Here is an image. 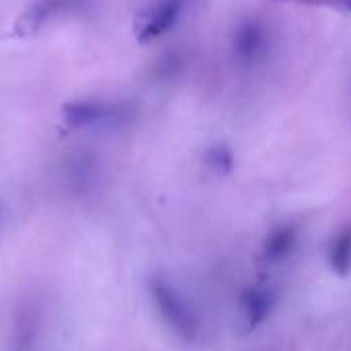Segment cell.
I'll return each mask as SVG.
<instances>
[{"label": "cell", "mask_w": 351, "mask_h": 351, "mask_svg": "<svg viewBox=\"0 0 351 351\" xmlns=\"http://www.w3.org/2000/svg\"><path fill=\"white\" fill-rule=\"evenodd\" d=\"M183 8V0H156L138 23V37L142 43L162 35L177 21Z\"/></svg>", "instance_id": "2"}, {"label": "cell", "mask_w": 351, "mask_h": 351, "mask_svg": "<svg viewBox=\"0 0 351 351\" xmlns=\"http://www.w3.org/2000/svg\"><path fill=\"white\" fill-rule=\"evenodd\" d=\"M208 165L212 167V171L224 173V171H230L232 160H230V154H228L224 148H214V150L208 154Z\"/></svg>", "instance_id": "8"}, {"label": "cell", "mask_w": 351, "mask_h": 351, "mask_svg": "<svg viewBox=\"0 0 351 351\" xmlns=\"http://www.w3.org/2000/svg\"><path fill=\"white\" fill-rule=\"evenodd\" d=\"M82 0H37L33 6L27 8V12L21 16L19 29L25 33H35L41 29L47 21H51L58 14L74 10Z\"/></svg>", "instance_id": "4"}, {"label": "cell", "mask_w": 351, "mask_h": 351, "mask_svg": "<svg viewBox=\"0 0 351 351\" xmlns=\"http://www.w3.org/2000/svg\"><path fill=\"white\" fill-rule=\"evenodd\" d=\"M296 239H298V230L292 224H282L278 228H274L265 243H263V255L267 261H282L286 259L292 249L296 247Z\"/></svg>", "instance_id": "6"}, {"label": "cell", "mask_w": 351, "mask_h": 351, "mask_svg": "<svg viewBox=\"0 0 351 351\" xmlns=\"http://www.w3.org/2000/svg\"><path fill=\"white\" fill-rule=\"evenodd\" d=\"M115 115L117 113L111 107H107L99 101H88V99L66 103L62 109V117H64L66 125L76 128V130H84V128H90L97 123H109V121H113Z\"/></svg>", "instance_id": "3"}, {"label": "cell", "mask_w": 351, "mask_h": 351, "mask_svg": "<svg viewBox=\"0 0 351 351\" xmlns=\"http://www.w3.org/2000/svg\"><path fill=\"white\" fill-rule=\"evenodd\" d=\"M150 296L152 302L165 321V325L183 341H193L199 335V319L191 304L183 298V294L169 284L165 278L150 280Z\"/></svg>", "instance_id": "1"}, {"label": "cell", "mask_w": 351, "mask_h": 351, "mask_svg": "<svg viewBox=\"0 0 351 351\" xmlns=\"http://www.w3.org/2000/svg\"><path fill=\"white\" fill-rule=\"evenodd\" d=\"M241 308L245 313V319L249 323V329H255L259 323L265 321V317L271 311V294L265 288L251 286L241 296Z\"/></svg>", "instance_id": "5"}, {"label": "cell", "mask_w": 351, "mask_h": 351, "mask_svg": "<svg viewBox=\"0 0 351 351\" xmlns=\"http://www.w3.org/2000/svg\"><path fill=\"white\" fill-rule=\"evenodd\" d=\"M329 265L337 276H350L351 274V226L337 232V237L329 245Z\"/></svg>", "instance_id": "7"}]
</instances>
